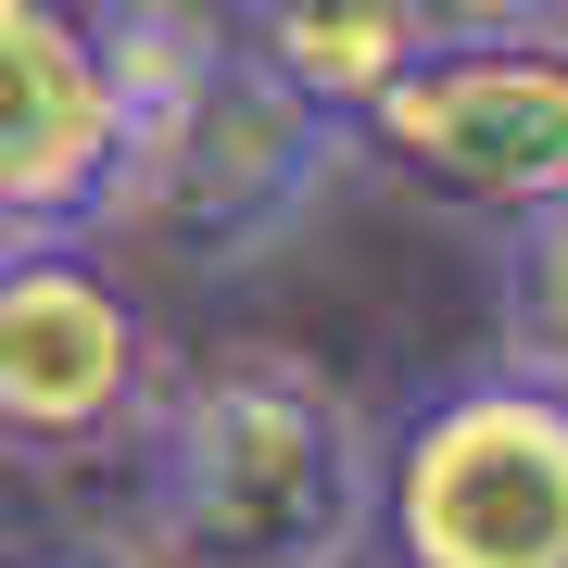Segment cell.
Segmentation results:
<instances>
[{
	"mask_svg": "<svg viewBox=\"0 0 568 568\" xmlns=\"http://www.w3.org/2000/svg\"><path fill=\"white\" fill-rule=\"evenodd\" d=\"M379 429L328 366L227 342L140 417V544L164 568H354Z\"/></svg>",
	"mask_w": 568,
	"mask_h": 568,
	"instance_id": "cell-1",
	"label": "cell"
},
{
	"mask_svg": "<svg viewBox=\"0 0 568 568\" xmlns=\"http://www.w3.org/2000/svg\"><path fill=\"white\" fill-rule=\"evenodd\" d=\"M366 568H568V392L506 354L429 379L379 429Z\"/></svg>",
	"mask_w": 568,
	"mask_h": 568,
	"instance_id": "cell-2",
	"label": "cell"
},
{
	"mask_svg": "<svg viewBox=\"0 0 568 568\" xmlns=\"http://www.w3.org/2000/svg\"><path fill=\"white\" fill-rule=\"evenodd\" d=\"M342 164H354L342 114H316L304 89H278L241 39H215V63L152 114L140 190H126L114 241H152L164 265H190V278H227V265L278 253Z\"/></svg>",
	"mask_w": 568,
	"mask_h": 568,
	"instance_id": "cell-3",
	"label": "cell"
},
{
	"mask_svg": "<svg viewBox=\"0 0 568 568\" xmlns=\"http://www.w3.org/2000/svg\"><path fill=\"white\" fill-rule=\"evenodd\" d=\"M354 152L405 178L417 203L530 227L568 203V39L556 26H493V39H429L379 102L354 114Z\"/></svg>",
	"mask_w": 568,
	"mask_h": 568,
	"instance_id": "cell-4",
	"label": "cell"
},
{
	"mask_svg": "<svg viewBox=\"0 0 568 568\" xmlns=\"http://www.w3.org/2000/svg\"><path fill=\"white\" fill-rule=\"evenodd\" d=\"M164 342L140 291L102 265V241H13L0 253V455L13 467H77L140 443L164 405Z\"/></svg>",
	"mask_w": 568,
	"mask_h": 568,
	"instance_id": "cell-5",
	"label": "cell"
},
{
	"mask_svg": "<svg viewBox=\"0 0 568 568\" xmlns=\"http://www.w3.org/2000/svg\"><path fill=\"white\" fill-rule=\"evenodd\" d=\"M140 190V102L114 77L102 0H0V253L114 241Z\"/></svg>",
	"mask_w": 568,
	"mask_h": 568,
	"instance_id": "cell-6",
	"label": "cell"
},
{
	"mask_svg": "<svg viewBox=\"0 0 568 568\" xmlns=\"http://www.w3.org/2000/svg\"><path fill=\"white\" fill-rule=\"evenodd\" d=\"M227 39H241L278 89H304L316 114H366L405 63L443 39L429 0H227Z\"/></svg>",
	"mask_w": 568,
	"mask_h": 568,
	"instance_id": "cell-7",
	"label": "cell"
},
{
	"mask_svg": "<svg viewBox=\"0 0 568 568\" xmlns=\"http://www.w3.org/2000/svg\"><path fill=\"white\" fill-rule=\"evenodd\" d=\"M493 328H506V366L568 392V203L506 227V291H493Z\"/></svg>",
	"mask_w": 568,
	"mask_h": 568,
	"instance_id": "cell-8",
	"label": "cell"
},
{
	"mask_svg": "<svg viewBox=\"0 0 568 568\" xmlns=\"http://www.w3.org/2000/svg\"><path fill=\"white\" fill-rule=\"evenodd\" d=\"M0 568H164V556L140 530H114V518H51V530H13Z\"/></svg>",
	"mask_w": 568,
	"mask_h": 568,
	"instance_id": "cell-9",
	"label": "cell"
}]
</instances>
